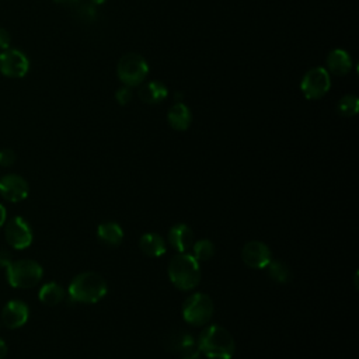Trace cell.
Listing matches in <instances>:
<instances>
[{
  "label": "cell",
  "instance_id": "1",
  "mask_svg": "<svg viewBox=\"0 0 359 359\" xmlns=\"http://www.w3.org/2000/svg\"><path fill=\"white\" fill-rule=\"evenodd\" d=\"M201 353L209 359H231L234 353V339L231 334L220 325L206 327L196 341Z\"/></svg>",
  "mask_w": 359,
  "mask_h": 359
},
{
  "label": "cell",
  "instance_id": "2",
  "mask_svg": "<svg viewBox=\"0 0 359 359\" xmlns=\"http://www.w3.org/2000/svg\"><path fill=\"white\" fill-rule=\"evenodd\" d=\"M168 276L177 289L191 290L201 280L199 262L191 254L178 252L170 261Z\"/></svg>",
  "mask_w": 359,
  "mask_h": 359
},
{
  "label": "cell",
  "instance_id": "3",
  "mask_svg": "<svg viewBox=\"0 0 359 359\" xmlns=\"http://www.w3.org/2000/svg\"><path fill=\"white\" fill-rule=\"evenodd\" d=\"M107 294L105 279L95 272H83L69 285V296L79 303H97Z\"/></svg>",
  "mask_w": 359,
  "mask_h": 359
},
{
  "label": "cell",
  "instance_id": "4",
  "mask_svg": "<svg viewBox=\"0 0 359 359\" xmlns=\"http://www.w3.org/2000/svg\"><path fill=\"white\" fill-rule=\"evenodd\" d=\"M116 74L123 86L137 87L144 83L149 74V65L142 55L130 52L119 59L116 65Z\"/></svg>",
  "mask_w": 359,
  "mask_h": 359
},
{
  "label": "cell",
  "instance_id": "5",
  "mask_svg": "<svg viewBox=\"0 0 359 359\" xmlns=\"http://www.w3.org/2000/svg\"><path fill=\"white\" fill-rule=\"evenodd\" d=\"M7 280L13 287L27 289L35 286L43 275L42 266L32 259L13 261L7 268Z\"/></svg>",
  "mask_w": 359,
  "mask_h": 359
},
{
  "label": "cell",
  "instance_id": "6",
  "mask_svg": "<svg viewBox=\"0 0 359 359\" xmlns=\"http://www.w3.org/2000/svg\"><path fill=\"white\" fill-rule=\"evenodd\" d=\"M184 320L194 325L201 327L206 324L213 316V302L205 293H194L182 304Z\"/></svg>",
  "mask_w": 359,
  "mask_h": 359
},
{
  "label": "cell",
  "instance_id": "7",
  "mask_svg": "<svg viewBox=\"0 0 359 359\" xmlns=\"http://www.w3.org/2000/svg\"><path fill=\"white\" fill-rule=\"evenodd\" d=\"M331 88V77L325 67L317 66L304 73L300 81V90L307 100H320Z\"/></svg>",
  "mask_w": 359,
  "mask_h": 359
},
{
  "label": "cell",
  "instance_id": "8",
  "mask_svg": "<svg viewBox=\"0 0 359 359\" xmlns=\"http://www.w3.org/2000/svg\"><path fill=\"white\" fill-rule=\"evenodd\" d=\"M4 237L13 248L24 250L32 243V230L21 216H15L7 222Z\"/></svg>",
  "mask_w": 359,
  "mask_h": 359
},
{
  "label": "cell",
  "instance_id": "9",
  "mask_svg": "<svg viewBox=\"0 0 359 359\" xmlns=\"http://www.w3.org/2000/svg\"><path fill=\"white\" fill-rule=\"evenodd\" d=\"M29 70L28 57L18 49H4L0 53V72L7 77H24Z\"/></svg>",
  "mask_w": 359,
  "mask_h": 359
},
{
  "label": "cell",
  "instance_id": "10",
  "mask_svg": "<svg viewBox=\"0 0 359 359\" xmlns=\"http://www.w3.org/2000/svg\"><path fill=\"white\" fill-rule=\"evenodd\" d=\"M241 258L244 264L254 269H264L272 259L271 250L261 241H250L244 244L241 250Z\"/></svg>",
  "mask_w": 359,
  "mask_h": 359
},
{
  "label": "cell",
  "instance_id": "11",
  "mask_svg": "<svg viewBox=\"0 0 359 359\" xmlns=\"http://www.w3.org/2000/svg\"><path fill=\"white\" fill-rule=\"evenodd\" d=\"M28 182L17 174H7L0 178V195L8 202H20L28 196Z\"/></svg>",
  "mask_w": 359,
  "mask_h": 359
},
{
  "label": "cell",
  "instance_id": "12",
  "mask_svg": "<svg viewBox=\"0 0 359 359\" xmlns=\"http://www.w3.org/2000/svg\"><path fill=\"white\" fill-rule=\"evenodd\" d=\"M29 310L28 306L21 300H10L1 311V321L3 324L10 328H20L28 321Z\"/></svg>",
  "mask_w": 359,
  "mask_h": 359
},
{
  "label": "cell",
  "instance_id": "13",
  "mask_svg": "<svg viewBox=\"0 0 359 359\" xmlns=\"http://www.w3.org/2000/svg\"><path fill=\"white\" fill-rule=\"evenodd\" d=\"M168 349L177 352L180 355V359H201V349L195 338L185 332L170 337Z\"/></svg>",
  "mask_w": 359,
  "mask_h": 359
},
{
  "label": "cell",
  "instance_id": "14",
  "mask_svg": "<svg viewBox=\"0 0 359 359\" xmlns=\"http://www.w3.org/2000/svg\"><path fill=\"white\" fill-rule=\"evenodd\" d=\"M327 72L335 76H345L352 70V59L351 55L341 48L332 49L327 56Z\"/></svg>",
  "mask_w": 359,
  "mask_h": 359
},
{
  "label": "cell",
  "instance_id": "15",
  "mask_svg": "<svg viewBox=\"0 0 359 359\" xmlns=\"http://www.w3.org/2000/svg\"><path fill=\"white\" fill-rule=\"evenodd\" d=\"M168 241L171 247L178 252H187L189 248H192L194 244V233L191 227L187 224H175L170 229L168 233Z\"/></svg>",
  "mask_w": 359,
  "mask_h": 359
},
{
  "label": "cell",
  "instance_id": "16",
  "mask_svg": "<svg viewBox=\"0 0 359 359\" xmlns=\"http://www.w3.org/2000/svg\"><path fill=\"white\" fill-rule=\"evenodd\" d=\"M167 121L172 129L187 130L192 122L191 109L182 101H178L170 107L167 112Z\"/></svg>",
  "mask_w": 359,
  "mask_h": 359
},
{
  "label": "cell",
  "instance_id": "17",
  "mask_svg": "<svg viewBox=\"0 0 359 359\" xmlns=\"http://www.w3.org/2000/svg\"><path fill=\"white\" fill-rule=\"evenodd\" d=\"M137 95H139L140 101L153 105V104H158L165 100V97L168 95V88L161 81L153 80V81L142 83Z\"/></svg>",
  "mask_w": 359,
  "mask_h": 359
},
{
  "label": "cell",
  "instance_id": "18",
  "mask_svg": "<svg viewBox=\"0 0 359 359\" xmlns=\"http://www.w3.org/2000/svg\"><path fill=\"white\" fill-rule=\"evenodd\" d=\"M97 237L102 244L108 247H116L123 240V230L118 223L107 222L98 226Z\"/></svg>",
  "mask_w": 359,
  "mask_h": 359
},
{
  "label": "cell",
  "instance_id": "19",
  "mask_svg": "<svg viewBox=\"0 0 359 359\" xmlns=\"http://www.w3.org/2000/svg\"><path fill=\"white\" fill-rule=\"evenodd\" d=\"M139 247L149 257H161L165 252V241L156 233H146L139 240Z\"/></svg>",
  "mask_w": 359,
  "mask_h": 359
},
{
  "label": "cell",
  "instance_id": "20",
  "mask_svg": "<svg viewBox=\"0 0 359 359\" xmlns=\"http://www.w3.org/2000/svg\"><path fill=\"white\" fill-rule=\"evenodd\" d=\"M39 300L46 304V306H56L59 304L63 299H65V290L63 287L56 283V282H49L45 283L41 289H39Z\"/></svg>",
  "mask_w": 359,
  "mask_h": 359
},
{
  "label": "cell",
  "instance_id": "21",
  "mask_svg": "<svg viewBox=\"0 0 359 359\" xmlns=\"http://www.w3.org/2000/svg\"><path fill=\"white\" fill-rule=\"evenodd\" d=\"M266 271V275L275 280L276 283H286L290 280L292 278V272L287 268L286 264H283L282 261H276V259H271L268 262V265L264 268Z\"/></svg>",
  "mask_w": 359,
  "mask_h": 359
},
{
  "label": "cell",
  "instance_id": "22",
  "mask_svg": "<svg viewBox=\"0 0 359 359\" xmlns=\"http://www.w3.org/2000/svg\"><path fill=\"white\" fill-rule=\"evenodd\" d=\"M337 111L339 115L346 116V118L355 116L359 111V98L353 94L344 95L337 104Z\"/></svg>",
  "mask_w": 359,
  "mask_h": 359
},
{
  "label": "cell",
  "instance_id": "23",
  "mask_svg": "<svg viewBox=\"0 0 359 359\" xmlns=\"http://www.w3.org/2000/svg\"><path fill=\"white\" fill-rule=\"evenodd\" d=\"M192 251L196 261H208L215 255V245L210 240L202 238L192 244Z\"/></svg>",
  "mask_w": 359,
  "mask_h": 359
},
{
  "label": "cell",
  "instance_id": "24",
  "mask_svg": "<svg viewBox=\"0 0 359 359\" xmlns=\"http://www.w3.org/2000/svg\"><path fill=\"white\" fill-rule=\"evenodd\" d=\"M77 15L80 20L86 21V22H90V21H94L95 17H97V10H95V6L91 4V3H86V4H81L77 10Z\"/></svg>",
  "mask_w": 359,
  "mask_h": 359
},
{
  "label": "cell",
  "instance_id": "25",
  "mask_svg": "<svg viewBox=\"0 0 359 359\" xmlns=\"http://www.w3.org/2000/svg\"><path fill=\"white\" fill-rule=\"evenodd\" d=\"M133 97V93H132V87H128V86H122L119 87L116 91H115V100L119 105H126L130 102Z\"/></svg>",
  "mask_w": 359,
  "mask_h": 359
},
{
  "label": "cell",
  "instance_id": "26",
  "mask_svg": "<svg viewBox=\"0 0 359 359\" xmlns=\"http://www.w3.org/2000/svg\"><path fill=\"white\" fill-rule=\"evenodd\" d=\"M15 161V153L11 149H3L0 150V165L1 167H10Z\"/></svg>",
  "mask_w": 359,
  "mask_h": 359
},
{
  "label": "cell",
  "instance_id": "27",
  "mask_svg": "<svg viewBox=\"0 0 359 359\" xmlns=\"http://www.w3.org/2000/svg\"><path fill=\"white\" fill-rule=\"evenodd\" d=\"M10 42H11V38H10L8 31H6L4 28H0V49H3V50L8 49Z\"/></svg>",
  "mask_w": 359,
  "mask_h": 359
},
{
  "label": "cell",
  "instance_id": "28",
  "mask_svg": "<svg viewBox=\"0 0 359 359\" xmlns=\"http://www.w3.org/2000/svg\"><path fill=\"white\" fill-rule=\"evenodd\" d=\"M13 262V257L8 251H0V268H7Z\"/></svg>",
  "mask_w": 359,
  "mask_h": 359
},
{
  "label": "cell",
  "instance_id": "29",
  "mask_svg": "<svg viewBox=\"0 0 359 359\" xmlns=\"http://www.w3.org/2000/svg\"><path fill=\"white\" fill-rule=\"evenodd\" d=\"M6 217H7V212H6V208L0 203V227L6 223Z\"/></svg>",
  "mask_w": 359,
  "mask_h": 359
},
{
  "label": "cell",
  "instance_id": "30",
  "mask_svg": "<svg viewBox=\"0 0 359 359\" xmlns=\"http://www.w3.org/2000/svg\"><path fill=\"white\" fill-rule=\"evenodd\" d=\"M7 355V345L6 342L0 338V359H3Z\"/></svg>",
  "mask_w": 359,
  "mask_h": 359
},
{
  "label": "cell",
  "instance_id": "31",
  "mask_svg": "<svg viewBox=\"0 0 359 359\" xmlns=\"http://www.w3.org/2000/svg\"><path fill=\"white\" fill-rule=\"evenodd\" d=\"M56 3H62V4H72V3H77L79 0H53Z\"/></svg>",
  "mask_w": 359,
  "mask_h": 359
},
{
  "label": "cell",
  "instance_id": "32",
  "mask_svg": "<svg viewBox=\"0 0 359 359\" xmlns=\"http://www.w3.org/2000/svg\"><path fill=\"white\" fill-rule=\"evenodd\" d=\"M107 0H90V3L91 4H94V6H98V4H104Z\"/></svg>",
  "mask_w": 359,
  "mask_h": 359
}]
</instances>
